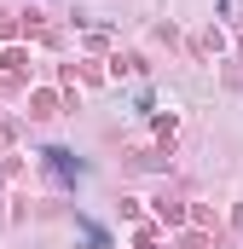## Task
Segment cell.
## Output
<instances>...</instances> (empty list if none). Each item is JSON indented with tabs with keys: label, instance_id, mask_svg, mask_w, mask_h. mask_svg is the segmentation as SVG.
<instances>
[{
	"label": "cell",
	"instance_id": "cell-1",
	"mask_svg": "<svg viewBox=\"0 0 243 249\" xmlns=\"http://www.w3.org/2000/svg\"><path fill=\"white\" fill-rule=\"evenodd\" d=\"M47 162H52V168H58V174H81V168H75V162H69V151H47Z\"/></svg>",
	"mask_w": 243,
	"mask_h": 249
}]
</instances>
